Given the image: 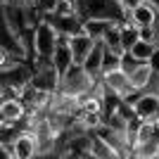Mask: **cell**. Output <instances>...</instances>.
<instances>
[{"label":"cell","mask_w":159,"mask_h":159,"mask_svg":"<svg viewBox=\"0 0 159 159\" xmlns=\"http://www.w3.org/2000/svg\"><path fill=\"white\" fill-rule=\"evenodd\" d=\"M76 7H79V17L83 21L105 19L114 21V24L126 21V10L121 7L119 0H76Z\"/></svg>","instance_id":"cell-1"},{"label":"cell","mask_w":159,"mask_h":159,"mask_svg":"<svg viewBox=\"0 0 159 159\" xmlns=\"http://www.w3.org/2000/svg\"><path fill=\"white\" fill-rule=\"evenodd\" d=\"M95 81L98 79H93V76L83 69V64H74L71 69L62 76V83H60V90H57V93L69 95V98H79V95L88 93V90L93 88Z\"/></svg>","instance_id":"cell-2"},{"label":"cell","mask_w":159,"mask_h":159,"mask_svg":"<svg viewBox=\"0 0 159 159\" xmlns=\"http://www.w3.org/2000/svg\"><path fill=\"white\" fill-rule=\"evenodd\" d=\"M57 45H60V33L55 31V26L48 19H43L36 26V36H33V57H48V60H52Z\"/></svg>","instance_id":"cell-3"},{"label":"cell","mask_w":159,"mask_h":159,"mask_svg":"<svg viewBox=\"0 0 159 159\" xmlns=\"http://www.w3.org/2000/svg\"><path fill=\"white\" fill-rule=\"evenodd\" d=\"M126 24H133V26H138V29L157 26L159 24V2L157 0H147L145 5L126 12Z\"/></svg>","instance_id":"cell-4"},{"label":"cell","mask_w":159,"mask_h":159,"mask_svg":"<svg viewBox=\"0 0 159 159\" xmlns=\"http://www.w3.org/2000/svg\"><path fill=\"white\" fill-rule=\"evenodd\" d=\"M102 83H105L107 93H114V95H119V98H124V100L138 95L135 90H133V86H131V76L124 74L121 69H119V71L107 74V76H102Z\"/></svg>","instance_id":"cell-5"},{"label":"cell","mask_w":159,"mask_h":159,"mask_svg":"<svg viewBox=\"0 0 159 159\" xmlns=\"http://www.w3.org/2000/svg\"><path fill=\"white\" fill-rule=\"evenodd\" d=\"M2 76V83L0 86H12V88H24L33 81V64L31 62H19V64L10 69V71H0Z\"/></svg>","instance_id":"cell-6"},{"label":"cell","mask_w":159,"mask_h":159,"mask_svg":"<svg viewBox=\"0 0 159 159\" xmlns=\"http://www.w3.org/2000/svg\"><path fill=\"white\" fill-rule=\"evenodd\" d=\"M12 150H14V159H36L38 157V135L31 131H24L12 143Z\"/></svg>","instance_id":"cell-7"},{"label":"cell","mask_w":159,"mask_h":159,"mask_svg":"<svg viewBox=\"0 0 159 159\" xmlns=\"http://www.w3.org/2000/svg\"><path fill=\"white\" fill-rule=\"evenodd\" d=\"M48 21L55 26V31L60 33V36L74 38V36L86 33L83 31V19H81L79 14H76V17H60V14H52V17H48Z\"/></svg>","instance_id":"cell-8"},{"label":"cell","mask_w":159,"mask_h":159,"mask_svg":"<svg viewBox=\"0 0 159 159\" xmlns=\"http://www.w3.org/2000/svg\"><path fill=\"white\" fill-rule=\"evenodd\" d=\"M133 109H135V116H140L143 121H157L159 98H154L150 93H140L133 100Z\"/></svg>","instance_id":"cell-9"},{"label":"cell","mask_w":159,"mask_h":159,"mask_svg":"<svg viewBox=\"0 0 159 159\" xmlns=\"http://www.w3.org/2000/svg\"><path fill=\"white\" fill-rule=\"evenodd\" d=\"M98 40L90 38L88 33H81V36H74L69 38V48H71V55H74V64H83L88 60V55L93 52V48Z\"/></svg>","instance_id":"cell-10"},{"label":"cell","mask_w":159,"mask_h":159,"mask_svg":"<svg viewBox=\"0 0 159 159\" xmlns=\"http://www.w3.org/2000/svg\"><path fill=\"white\" fill-rule=\"evenodd\" d=\"M105 52H107V48L102 40H98L93 48V52L88 55V60L83 62V69H86L93 79H102V62H105Z\"/></svg>","instance_id":"cell-11"},{"label":"cell","mask_w":159,"mask_h":159,"mask_svg":"<svg viewBox=\"0 0 159 159\" xmlns=\"http://www.w3.org/2000/svg\"><path fill=\"white\" fill-rule=\"evenodd\" d=\"M26 105L21 100H7V102H0V119L2 121H21L26 119Z\"/></svg>","instance_id":"cell-12"},{"label":"cell","mask_w":159,"mask_h":159,"mask_svg":"<svg viewBox=\"0 0 159 159\" xmlns=\"http://www.w3.org/2000/svg\"><path fill=\"white\" fill-rule=\"evenodd\" d=\"M152 71H154V69L145 62L138 71L131 74V86H133V90H135V93H145L147 83H150V79H152Z\"/></svg>","instance_id":"cell-13"},{"label":"cell","mask_w":159,"mask_h":159,"mask_svg":"<svg viewBox=\"0 0 159 159\" xmlns=\"http://www.w3.org/2000/svg\"><path fill=\"white\" fill-rule=\"evenodd\" d=\"M114 21H105V19H88V21H83V31L90 36V38H95V40H102V36L107 33V29L112 26Z\"/></svg>","instance_id":"cell-14"},{"label":"cell","mask_w":159,"mask_h":159,"mask_svg":"<svg viewBox=\"0 0 159 159\" xmlns=\"http://www.w3.org/2000/svg\"><path fill=\"white\" fill-rule=\"evenodd\" d=\"M159 48L157 45H152V43H145V40H138L135 45L128 50V52L135 57V60H140V62H150L154 57V52H157Z\"/></svg>","instance_id":"cell-15"},{"label":"cell","mask_w":159,"mask_h":159,"mask_svg":"<svg viewBox=\"0 0 159 159\" xmlns=\"http://www.w3.org/2000/svg\"><path fill=\"white\" fill-rule=\"evenodd\" d=\"M60 2H62V0H36V2H33V7L38 10V14L43 17V19H48V17L57 14V10H60Z\"/></svg>","instance_id":"cell-16"},{"label":"cell","mask_w":159,"mask_h":159,"mask_svg":"<svg viewBox=\"0 0 159 159\" xmlns=\"http://www.w3.org/2000/svg\"><path fill=\"white\" fill-rule=\"evenodd\" d=\"M119 69H121V57H116V55H112L107 50L105 62H102V76H107V74H112V71H119Z\"/></svg>","instance_id":"cell-17"},{"label":"cell","mask_w":159,"mask_h":159,"mask_svg":"<svg viewBox=\"0 0 159 159\" xmlns=\"http://www.w3.org/2000/svg\"><path fill=\"white\" fill-rule=\"evenodd\" d=\"M143 64H145V62L135 60V57H133L131 52H126L124 57H121V71H124V74H128V76H131L133 71H138V69H140Z\"/></svg>","instance_id":"cell-18"},{"label":"cell","mask_w":159,"mask_h":159,"mask_svg":"<svg viewBox=\"0 0 159 159\" xmlns=\"http://www.w3.org/2000/svg\"><path fill=\"white\" fill-rule=\"evenodd\" d=\"M145 93L154 95V98H159V71H152V79H150V83H147Z\"/></svg>","instance_id":"cell-19"},{"label":"cell","mask_w":159,"mask_h":159,"mask_svg":"<svg viewBox=\"0 0 159 159\" xmlns=\"http://www.w3.org/2000/svg\"><path fill=\"white\" fill-rule=\"evenodd\" d=\"M121 2V7L126 10V12H131V10H135V7H140V5H145L147 0H119Z\"/></svg>","instance_id":"cell-20"},{"label":"cell","mask_w":159,"mask_h":159,"mask_svg":"<svg viewBox=\"0 0 159 159\" xmlns=\"http://www.w3.org/2000/svg\"><path fill=\"white\" fill-rule=\"evenodd\" d=\"M147 64L152 66L154 71H159V50H157V52H154V57H152V60H150V62H147Z\"/></svg>","instance_id":"cell-21"},{"label":"cell","mask_w":159,"mask_h":159,"mask_svg":"<svg viewBox=\"0 0 159 159\" xmlns=\"http://www.w3.org/2000/svg\"><path fill=\"white\" fill-rule=\"evenodd\" d=\"M36 0H17V5H21V7H29V5H33Z\"/></svg>","instance_id":"cell-22"},{"label":"cell","mask_w":159,"mask_h":159,"mask_svg":"<svg viewBox=\"0 0 159 159\" xmlns=\"http://www.w3.org/2000/svg\"><path fill=\"white\" fill-rule=\"evenodd\" d=\"M83 159H100V157H95V154L90 152V154H86V157H83Z\"/></svg>","instance_id":"cell-23"},{"label":"cell","mask_w":159,"mask_h":159,"mask_svg":"<svg viewBox=\"0 0 159 159\" xmlns=\"http://www.w3.org/2000/svg\"><path fill=\"white\" fill-rule=\"evenodd\" d=\"M128 159H143V157H138V154H128Z\"/></svg>","instance_id":"cell-24"},{"label":"cell","mask_w":159,"mask_h":159,"mask_svg":"<svg viewBox=\"0 0 159 159\" xmlns=\"http://www.w3.org/2000/svg\"><path fill=\"white\" fill-rule=\"evenodd\" d=\"M157 124H159V109H157Z\"/></svg>","instance_id":"cell-25"}]
</instances>
